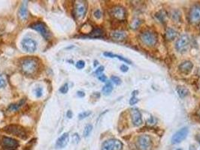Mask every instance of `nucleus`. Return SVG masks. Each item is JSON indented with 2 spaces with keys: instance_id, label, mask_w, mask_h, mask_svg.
<instances>
[{
  "instance_id": "33",
  "label": "nucleus",
  "mask_w": 200,
  "mask_h": 150,
  "mask_svg": "<svg viewBox=\"0 0 200 150\" xmlns=\"http://www.w3.org/2000/svg\"><path fill=\"white\" fill-rule=\"evenodd\" d=\"M6 84H7V83H6L5 79L3 77L2 75H0V89H2V88L5 87Z\"/></svg>"
},
{
  "instance_id": "1",
  "label": "nucleus",
  "mask_w": 200,
  "mask_h": 150,
  "mask_svg": "<svg viewBox=\"0 0 200 150\" xmlns=\"http://www.w3.org/2000/svg\"><path fill=\"white\" fill-rule=\"evenodd\" d=\"M20 68L25 75H36L40 68V60L34 56H26L20 61Z\"/></svg>"
},
{
  "instance_id": "24",
  "label": "nucleus",
  "mask_w": 200,
  "mask_h": 150,
  "mask_svg": "<svg viewBox=\"0 0 200 150\" xmlns=\"http://www.w3.org/2000/svg\"><path fill=\"white\" fill-rule=\"evenodd\" d=\"M113 85H112V82L109 81L106 83V84L105 85L102 87V92L103 95H109L112 93V92L113 91Z\"/></svg>"
},
{
  "instance_id": "22",
  "label": "nucleus",
  "mask_w": 200,
  "mask_h": 150,
  "mask_svg": "<svg viewBox=\"0 0 200 150\" xmlns=\"http://www.w3.org/2000/svg\"><path fill=\"white\" fill-rule=\"evenodd\" d=\"M176 91H177L179 97L181 98H184L185 97H187V95L190 93V91L187 88L184 87V86H178L177 88H176Z\"/></svg>"
},
{
  "instance_id": "10",
  "label": "nucleus",
  "mask_w": 200,
  "mask_h": 150,
  "mask_svg": "<svg viewBox=\"0 0 200 150\" xmlns=\"http://www.w3.org/2000/svg\"><path fill=\"white\" fill-rule=\"evenodd\" d=\"M189 21L191 24L196 25L200 23V5H194L189 12Z\"/></svg>"
},
{
  "instance_id": "32",
  "label": "nucleus",
  "mask_w": 200,
  "mask_h": 150,
  "mask_svg": "<svg viewBox=\"0 0 200 150\" xmlns=\"http://www.w3.org/2000/svg\"><path fill=\"white\" fill-rule=\"evenodd\" d=\"M93 16L96 19L99 20L101 19V17H102V11L100 9H96L94 12H93Z\"/></svg>"
},
{
  "instance_id": "2",
  "label": "nucleus",
  "mask_w": 200,
  "mask_h": 150,
  "mask_svg": "<svg viewBox=\"0 0 200 150\" xmlns=\"http://www.w3.org/2000/svg\"><path fill=\"white\" fill-rule=\"evenodd\" d=\"M3 131H4L5 133L9 134V135L15 136V137H19V138L22 139V140H26L29 137L28 131L26 130V128L20 125H6L5 127L3 128Z\"/></svg>"
},
{
  "instance_id": "26",
  "label": "nucleus",
  "mask_w": 200,
  "mask_h": 150,
  "mask_svg": "<svg viewBox=\"0 0 200 150\" xmlns=\"http://www.w3.org/2000/svg\"><path fill=\"white\" fill-rule=\"evenodd\" d=\"M92 131H93V125L90 124L87 125L85 126L84 129V132H83L84 137H88V136L90 135V133L92 132Z\"/></svg>"
},
{
  "instance_id": "46",
  "label": "nucleus",
  "mask_w": 200,
  "mask_h": 150,
  "mask_svg": "<svg viewBox=\"0 0 200 150\" xmlns=\"http://www.w3.org/2000/svg\"><path fill=\"white\" fill-rule=\"evenodd\" d=\"M199 144H200V135H199Z\"/></svg>"
},
{
  "instance_id": "42",
  "label": "nucleus",
  "mask_w": 200,
  "mask_h": 150,
  "mask_svg": "<svg viewBox=\"0 0 200 150\" xmlns=\"http://www.w3.org/2000/svg\"><path fill=\"white\" fill-rule=\"evenodd\" d=\"M66 116H67L69 119H71V118H72V116H73L72 111H71V110H68V111L66 112Z\"/></svg>"
},
{
  "instance_id": "17",
  "label": "nucleus",
  "mask_w": 200,
  "mask_h": 150,
  "mask_svg": "<svg viewBox=\"0 0 200 150\" xmlns=\"http://www.w3.org/2000/svg\"><path fill=\"white\" fill-rule=\"evenodd\" d=\"M193 68V64L190 61H184L179 65L178 69L180 72L184 75H188L192 72Z\"/></svg>"
},
{
  "instance_id": "21",
  "label": "nucleus",
  "mask_w": 200,
  "mask_h": 150,
  "mask_svg": "<svg viewBox=\"0 0 200 150\" xmlns=\"http://www.w3.org/2000/svg\"><path fill=\"white\" fill-rule=\"evenodd\" d=\"M103 55H104L105 56H106V57H109V58H117V59H118L119 60H120V61H123L124 62H126L128 63V64H132L131 61H129V60L126 59V58L123 57V56H120V55H117V54H114V53H111V52H105L104 53H103Z\"/></svg>"
},
{
  "instance_id": "20",
  "label": "nucleus",
  "mask_w": 200,
  "mask_h": 150,
  "mask_svg": "<svg viewBox=\"0 0 200 150\" xmlns=\"http://www.w3.org/2000/svg\"><path fill=\"white\" fill-rule=\"evenodd\" d=\"M178 36V32L171 28H168L165 33V38L168 41H172Z\"/></svg>"
},
{
  "instance_id": "36",
  "label": "nucleus",
  "mask_w": 200,
  "mask_h": 150,
  "mask_svg": "<svg viewBox=\"0 0 200 150\" xmlns=\"http://www.w3.org/2000/svg\"><path fill=\"white\" fill-rule=\"evenodd\" d=\"M104 70H105L104 66H102V65L99 66V68H97V69H96V72H95V74L99 76V75H102V72H104Z\"/></svg>"
},
{
  "instance_id": "15",
  "label": "nucleus",
  "mask_w": 200,
  "mask_h": 150,
  "mask_svg": "<svg viewBox=\"0 0 200 150\" xmlns=\"http://www.w3.org/2000/svg\"><path fill=\"white\" fill-rule=\"evenodd\" d=\"M69 142V133H63V135L60 136L56 141V144H55V147L57 149H63L68 145Z\"/></svg>"
},
{
  "instance_id": "6",
  "label": "nucleus",
  "mask_w": 200,
  "mask_h": 150,
  "mask_svg": "<svg viewBox=\"0 0 200 150\" xmlns=\"http://www.w3.org/2000/svg\"><path fill=\"white\" fill-rule=\"evenodd\" d=\"M0 145L2 149L5 150H17L20 146V143L12 137L3 136L0 139Z\"/></svg>"
},
{
  "instance_id": "47",
  "label": "nucleus",
  "mask_w": 200,
  "mask_h": 150,
  "mask_svg": "<svg viewBox=\"0 0 200 150\" xmlns=\"http://www.w3.org/2000/svg\"><path fill=\"white\" fill-rule=\"evenodd\" d=\"M176 150H182V149H177Z\"/></svg>"
},
{
  "instance_id": "11",
  "label": "nucleus",
  "mask_w": 200,
  "mask_h": 150,
  "mask_svg": "<svg viewBox=\"0 0 200 150\" xmlns=\"http://www.w3.org/2000/svg\"><path fill=\"white\" fill-rule=\"evenodd\" d=\"M22 48L26 53H33L37 50V43L35 40L30 38H25L21 42Z\"/></svg>"
},
{
  "instance_id": "13",
  "label": "nucleus",
  "mask_w": 200,
  "mask_h": 150,
  "mask_svg": "<svg viewBox=\"0 0 200 150\" xmlns=\"http://www.w3.org/2000/svg\"><path fill=\"white\" fill-rule=\"evenodd\" d=\"M190 45V38L187 35H183L177 40L175 43V48L180 53L185 52Z\"/></svg>"
},
{
  "instance_id": "18",
  "label": "nucleus",
  "mask_w": 200,
  "mask_h": 150,
  "mask_svg": "<svg viewBox=\"0 0 200 150\" xmlns=\"http://www.w3.org/2000/svg\"><path fill=\"white\" fill-rule=\"evenodd\" d=\"M111 38L117 42H122L127 38V34L122 30H115L111 33Z\"/></svg>"
},
{
  "instance_id": "35",
  "label": "nucleus",
  "mask_w": 200,
  "mask_h": 150,
  "mask_svg": "<svg viewBox=\"0 0 200 150\" xmlns=\"http://www.w3.org/2000/svg\"><path fill=\"white\" fill-rule=\"evenodd\" d=\"M139 99L136 97V96H132V98L129 100V105H135L139 102Z\"/></svg>"
},
{
  "instance_id": "37",
  "label": "nucleus",
  "mask_w": 200,
  "mask_h": 150,
  "mask_svg": "<svg viewBox=\"0 0 200 150\" xmlns=\"http://www.w3.org/2000/svg\"><path fill=\"white\" fill-rule=\"evenodd\" d=\"M72 139H73V141H74L75 143H79V141H80V140H81L80 136H79L78 134H77V133L74 134V135H72Z\"/></svg>"
},
{
  "instance_id": "38",
  "label": "nucleus",
  "mask_w": 200,
  "mask_h": 150,
  "mask_svg": "<svg viewBox=\"0 0 200 150\" xmlns=\"http://www.w3.org/2000/svg\"><path fill=\"white\" fill-rule=\"evenodd\" d=\"M98 79H99L101 82H103V83H105V82H107V77H106L105 75H103V74H102V75L98 76Z\"/></svg>"
},
{
  "instance_id": "23",
  "label": "nucleus",
  "mask_w": 200,
  "mask_h": 150,
  "mask_svg": "<svg viewBox=\"0 0 200 150\" xmlns=\"http://www.w3.org/2000/svg\"><path fill=\"white\" fill-rule=\"evenodd\" d=\"M103 31L100 28H94L90 32L89 37L93 38H102L103 36Z\"/></svg>"
},
{
  "instance_id": "4",
  "label": "nucleus",
  "mask_w": 200,
  "mask_h": 150,
  "mask_svg": "<svg viewBox=\"0 0 200 150\" xmlns=\"http://www.w3.org/2000/svg\"><path fill=\"white\" fill-rule=\"evenodd\" d=\"M140 39L144 45L147 47H153L158 42L157 35L150 30H145L140 35Z\"/></svg>"
},
{
  "instance_id": "39",
  "label": "nucleus",
  "mask_w": 200,
  "mask_h": 150,
  "mask_svg": "<svg viewBox=\"0 0 200 150\" xmlns=\"http://www.w3.org/2000/svg\"><path fill=\"white\" fill-rule=\"evenodd\" d=\"M157 18L159 19V20H161V22H163V20H165V17H166V15H164L163 12V14H162V15H160V13L159 12V13L157 15Z\"/></svg>"
},
{
  "instance_id": "30",
  "label": "nucleus",
  "mask_w": 200,
  "mask_h": 150,
  "mask_svg": "<svg viewBox=\"0 0 200 150\" xmlns=\"http://www.w3.org/2000/svg\"><path fill=\"white\" fill-rule=\"evenodd\" d=\"M91 112L90 111H84V112H82V113H81L80 114L78 115V119L80 120H82L84 119H85V118L88 117L90 115H91Z\"/></svg>"
},
{
  "instance_id": "16",
  "label": "nucleus",
  "mask_w": 200,
  "mask_h": 150,
  "mask_svg": "<svg viewBox=\"0 0 200 150\" xmlns=\"http://www.w3.org/2000/svg\"><path fill=\"white\" fill-rule=\"evenodd\" d=\"M18 17L22 21L27 20L29 17L28 12V2L24 1L21 3L18 10Z\"/></svg>"
},
{
  "instance_id": "31",
  "label": "nucleus",
  "mask_w": 200,
  "mask_h": 150,
  "mask_svg": "<svg viewBox=\"0 0 200 150\" xmlns=\"http://www.w3.org/2000/svg\"><path fill=\"white\" fill-rule=\"evenodd\" d=\"M75 67L77 68L78 69H82L85 67V62L83 61V60H79L76 62L75 64Z\"/></svg>"
},
{
  "instance_id": "43",
  "label": "nucleus",
  "mask_w": 200,
  "mask_h": 150,
  "mask_svg": "<svg viewBox=\"0 0 200 150\" xmlns=\"http://www.w3.org/2000/svg\"><path fill=\"white\" fill-rule=\"evenodd\" d=\"M188 150H196V146H194V145H190Z\"/></svg>"
},
{
  "instance_id": "19",
  "label": "nucleus",
  "mask_w": 200,
  "mask_h": 150,
  "mask_svg": "<svg viewBox=\"0 0 200 150\" xmlns=\"http://www.w3.org/2000/svg\"><path fill=\"white\" fill-rule=\"evenodd\" d=\"M25 102H26V99L23 98V99H21V100L18 102V103L12 104V105H9V107H8V110H9V111H12V112L18 111V110H20V107L24 105Z\"/></svg>"
},
{
  "instance_id": "45",
  "label": "nucleus",
  "mask_w": 200,
  "mask_h": 150,
  "mask_svg": "<svg viewBox=\"0 0 200 150\" xmlns=\"http://www.w3.org/2000/svg\"><path fill=\"white\" fill-rule=\"evenodd\" d=\"M196 115H197L198 117H199L200 119V108L197 110V112H196Z\"/></svg>"
},
{
  "instance_id": "7",
  "label": "nucleus",
  "mask_w": 200,
  "mask_h": 150,
  "mask_svg": "<svg viewBox=\"0 0 200 150\" xmlns=\"http://www.w3.org/2000/svg\"><path fill=\"white\" fill-rule=\"evenodd\" d=\"M29 28L37 31L41 34V35L44 38L45 40H48L50 37V32L47 28V25L43 22H36V23H32L29 26Z\"/></svg>"
},
{
  "instance_id": "5",
  "label": "nucleus",
  "mask_w": 200,
  "mask_h": 150,
  "mask_svg": "<svg viewBox=\"0 0 200 150\" xmlns=\"http://www.w3.org/2000/svg\"><path fill=\"white\" fill-rule=\"evenodd\" d=\"M136 147L139 150H151L153 147V142L149 135H143L137 137Z\"/></svg>"
},
{
  "instance_id": "14",
  "label": "nucleus",
  "mask_w": 200,
  "mask_h": 150,
  "mask_svg": "<svg viewBox=\"0 0 200 150\" xmlns=\"http://www.w3.org/2000/svg\"><path fill=\"white\" fill-rule=\"evenodd\" d=\"M130 116H131L132 122H133L134 126L138 127V126H140L143 123L142 114H141L140 111L138 109H132L130 110Z\"/></svg>"
},
{
  "instance_id": "12",
  "label": "nucleus",
  "mask_w": 200,
  "mask_h": 150,
  "mask_svg": "<svg viewBox=\"0 0 200 150\" xmlns=\"http://www.w3.org/2000/svg\"><path fill=\"white\" fill-rule=\"evenodd\" d=\"M189 130L188 128L184 127L181 128L180 130L178 131L175 134L171 137V143L172 144H178V143H181L183 140H184L187 138V135H188Z\"/></svg>"
},
{
  "instance_id": "29",
  "label": "nucleus",
  "mask_w": 200,
  "mask_h": 150,
  "mask_svg": "<svg viewBox=\"0 0 200 150\" xmlns=\"http://www.w3.org/2000/svg\"><path fill=\"white\" fill-rule=\"evenodd\" d=\"M59 91H60V92L62 93V94H66V93L69 92V85H68V83H64V84L60 88Z\"/></svg>"
},
{
  "instance_id": "27",
  "label": "nucleus",
  "mask_w": 200,
  "mask_h": 150,
  "mask_svg": "<svg viewBox=\"0 0 200 150\" xmlns=\"http://www.w3.org/2000/svg\"><path fill=\"white\" fill-rule=\"evenodd\" d=\"M36 143V138L33 139V140H30L27 144L26 145V146L24 147V149L23 150H31V149L33 148V146H34Z\"/></svg>"
},
{
  "instance_id": "41",
  "label": "nucleus",
  "mask_w": 200,
  "mask_h": 150,
  "mask_svg": "<svg viewBox=\"0 0 200 150\" xmlns=\"http://www.w3.org/2000/svg\"><path fill=\"white\" fill-rule=\"evenodd\" d=\"M77 95L79 98H84L85 96V93L83 91H78L77 92Z\"/></svg>"
},
{
  "instance_id": "40",
  "label": "nucleus",
  "mask_w": 200,
  "mask_h": 150,
  "mask_svg": "<svg viewBox=\"0 0 200 150\" xmlns=\"http://www.w3.org/2000/svg\"><path fill=\"white\" fill-rule=\"evenodd\" d=\"M129 70V68L127 65H122L121 66H120V71H121L122 72H127Z\"/></svg>"
},
{
  "instance_id": "44",
  "label": "nucleus",
  "mask_w": 200,
  "mask_h": 150,
  "mask_svg": "<svg viewBox=\"0 0 200 150\" xmlns=\"http://www.w3.org/2000/svg\"><path fill=\"white\" fill-rule=\"evenodd\" d=\"M98 65H99V62H98L97 60H95V61H94V65H94V67H96V66H97Z\"/></svg>"
},
{
  "instance_id": "9",
  "label": "nucleus",
  "mask_w": 200,
  "mask_h": 150,
  "mask_svg": "<svg viewBox=\"0 0 200 150\" xmlns=\"http://www.w3.org/2000/svg\"><path fill=\"white\" fill-rule=\"evenodd\" d=\"M123 143L117 139L105 140L102 145V150H122Z\"/></svg>"
},
{
  "instance_id": "8",
  "label": "nucleus",
  "mask_w": 200,
  "mask_h": 150,
  "mask_svg": "<svg viewBox=\"0 0 200 150\" xmlns=\"http://www.w3.org/2000/svg\"><path fill=\"white\" fill-rule=\"evenodd\" d=\"M110 15L114 20L123 21L126 17V11L122 6L115 5L110 9Z\"/></svg>"
},
{
  "instance_id": "25",
  "label": "nucleus",
  "mask_w": 200,
  "mask_h": 150,
  "mask_svg": "<svg viewBox=\"0 0 200 150\" xmlns=\"http://www.w3.org/2000/svg\"><path fill=\"white\" fill-rule=\"evenodd\" d=\"M141 23H142V21H141L140 19H138V18H136L134 19V20L132 21V23H130V28H131L132 29H137L140 26Z\"/></svg>"
},
{
  "instance_id": "34",
  "label": "nucleus",
  "mask_w": 200,
  "mask_h": 150,
  "mask_svg": "<svg viewBox=\"0 0 200 150\" xmlns=\"http://www.w3.org/2000/svg\"><path fill=\"white\" fill-rule=\"evenodd\" d=\"M36 95L37 98H41L43 95V89L42 87H37L36 89Z\"/></svg>"
},
{
  "instance_id": "3",
  "label": "nucleus",
  "mask_w": 200,
  "mask_h": 150,
  "mask_svg": "<svg viewBox=\"0 0 200 150\" xmlns=\"http://www.w3.org/2000/svg\"><path fill=\"white\" fill-rule=\"evenodd\" d=\"M87 12V2L83 0L75 1L73 5V16L77 20H82Z\"/></svg>"
},
{
  "instance_id": "28",
  "label": "nucleus",
  "mask_w": 200,
  "mask_h": 150,
  "mask_svg": "<svg viewBox=\"0 0 200 150\" xmlns=\"http://www.w3.org/2000/svg\"><path fill=\"white\" fill-rule=\"evenodd\" d=\"M111 80L112 81V83H114V84L117 85V86H119V85L121 84L122 83L121 79H120V77H117V76H112V77H111Z\"/></svg>"
}]
</instances>
